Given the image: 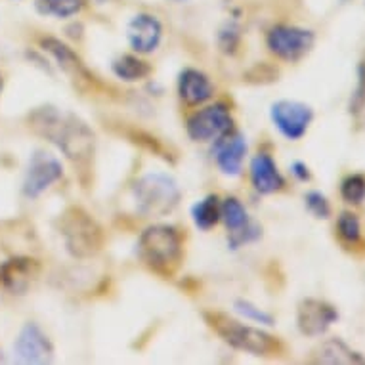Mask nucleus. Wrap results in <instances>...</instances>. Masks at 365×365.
<instances>
[{
    "instance_id": "obj_3",
    "label": "nucleus",
    "mask_w": 365,
    "mask_h": 365,
    "mask_svg": "<svg viewBox=\"0 0 365 365\" xmlns=\"http://www.w3.org/2000/svg\"><path fill=\"white\" fill-rule=\"evenodd\" d=\"M136 207L144 216H165L180 203L182 192L173 176L165 173L145 174L132 187Z\"/></svg>"
},
{
    "instance_id": "obj_27",
    "label": "nucleus",
    "mask_w": 365,
    "mask_h": 365,
    "mask_svg": "<svg viewBox=\"0 0 365 365\" xmlns=\"http://www.w3.org/2000/svg\"><path fill=\"white\" fill-rule=\"evenodd\" d=\"M218 44H220L222 52L226 54H234L237 44H240V27L234 21H227L218 33Z\"/></svg>"
},
{
    "instance_id": "obj_15",
    "label": "nucleus",
    "mask_w": 365,
    "mask_h": 365,
    "mask_svg": "<svg viewBox=\"0 0 365 365\" xmlns=\"http://www.w3.org/2000/svg\"><path fill=\"white\" fill-rule=\"evenodd\" d=\"M41 46L44 52H48V54L58 61V66L61 67V71L66 73V75H69L73 81H81V83L88 84L94 83V77L90 75L88 69H86L83 61H81V58H78L67 44H63V42L58 41V38L48 36V38H42Z\"/></svg>"
},
{
    "instance_id": "obj_1",
    "label": "nucleus",
    "mask_w": 365,
    "mask_h": 365,
    "mask_svg": "<svg viewBox=\"0 0 365 365\" xmlns=\"http://www.w3.org/2000/svg\"><path fill=\"white\" fill-rule=\"evenodd\" d=\"M29 123L38 136L58 145L63 155L77 167H86L94 155L96 136L77 115L63 113L60 109L46 106L33 111Z\"/></svg>"
},
{
    "instance_id": "obj_4",
    "label": "nucleus",
    "mask_w": 365,
    "mask_h": 365,
    "mask_svg": "<svg viewBox=\"0 0 365 365\" xmlns=\"http://www.w3.org/2000/svg\"><path fill=\"white\" fill-rule=\"evenodd\" d=\"M138 255L155 272H168L182 257V237L176 227L153 224L140 235Z\"/></svg>"
},
{
    "instance_id": "obj_11",
    "label": "nucleus",
    "mask_w": 365,
    "mask_h": 365,
    "mask_svg": "<svg viewBox=\"0 0 365 365\" xmlns=\"http://www.w3.org/2000/svg\"><path fill=\"white\" fill-rule=\"evenodd\" d=\"M16 354L24 364H46L54 358V346L36 324H27L16 339Z\"/></svg>"
},
{
    "instance_id": "obj_19",
    "label": "nucleus",
    "mask_w": 365,
    "mask_h": 365,
    "mask_svg": "<svg viewBox=\"0 0 365 365\" xmlns=\"http://www.w3.org/2000/svg\"><path fill=\"white\" fill-rule=\"evenodd\" d=\"M113 73L120 81L125 83H136V81H142L151 73V67L148 66V61L140 60L136 56H120L113 61L111 66Z\"/></svg>"
},
{
    "instance_id": "obj_2",
    "label": "nucleus",
    "mask_w": 365,
    "mask_h": 365,
    "mask_svg": "<svg viewBox=\"0 0 365 365\" xmlns=\"http://www.w3.org/2000/svg\"><path fill=\"white\" fill-rule=\"evenodd\" d=\"M203 316L216 335L235 350L252 356H274L279 352V342L276 341V336L268 335L266 331L241 324L220 312H205Z\"/></svg>"
},
{
    "instance_id": "obj_9",
    "label": "nucleus",
    "mask_w": 365,
    "mask_h": 365,
    "mask_svg": "<svg viewBox=\"0 0 365 365\" xmlns=\"http://www.w3.org/2000/svg\"><path fill=\"white\" fill-rule=\"evenodd\" d=\"M63 176V167L61 163L50 153L36 151L35 155H31L29 168L25 174L24 193L27 197H38L41 193L48 190L54 182Z\"/></svg>"
},
{
    "instance_id": "obj_20",
    "label": "nucleus",
    "mask_w": 365,
    "mask_h": 365,
    "mask_svg": "<svg viewBox=\"0 0 365 365\" xmlns=\"http://www.w3.org/2000/svg\"><path fill=\"white\" fill-rule=\"evenodd\" d=\"M220 220H224L230 234H235V232H240V230L251 224L247 209L240 199L235 197H226L220 203Z\"/></svg>"
},
{
    "instance_id": "obj_5",
    "label": "nucleus",
    "mask_w": 365,
    "mask_h": 365,
    "mask_svg": "<svg viewBox=\"0 0 365 365\" xmlns=\"http://www.w3.org/2000/svg\"><path fill=\"white\" fill-rule=\"evenodd\" d=\"M61 235L69 255L75 258L94 257L103 245L102 227L86 210L71 207L61 216Z\"/></svg>"
},
{
    "instance_id": "obj_14",
    "label": "nucleus",
    "mask_w": 365,
    "mask_h": 365,
    "mask_svg": "<svg viewBox=\"0 0 365 365\" xmlns=\"http://www.w3.org/2000/svg\"><path fill=\"white\" fill-rule=\"evenodd\" d=\"M38 272L36 260L29 257H14L0 266V283L10 293H25Z\"/></svg>"
},
{
    "instance_id": "obj_10",
    "label": "nucleus",
    "mask_w": 365,
    "mask_h": 365,
    "mask_svg": "<svg viewBox=\"0 0 365 365\" xmlns=\"http://www.w3.org/2000/svg\"><path fill=\"white\" fill-rule=\"evenodd\" d=\"M336 319H339V312L335 306L319 299L302 300L297 310L299 331L312 339L325 335L331 325L336 324Z\"/></svg>"
},
{
    "instance_id": "obj_17",
    "label": "nucleus",
    "mask_w": 365,
    "mask_h": 365,
    "mask_svg": "<svg viewBox=\"0 0 365 365\" xmlns=\"http://www.w3.org/2000/svg\"><path fill=\"white\" fill-rule=\"evenodd\" d=\"M212 83L199 69H184L178 77V94L187 106H201L212 98Z\"/></svg>"
},
{
    "instance_id": "obj_21",
    "label": "nucleus",
    "mask_w": 365,
    "mask_h": 365,
    "mask_svg": "<svg viewBox=\"0 0 365 365\" xmlns=\"http://www.w3.org/2000/svg\"><path fill=\"white\" fill-rule=\"evenodd\" d=\"M192 218L193 224L199 227V230H210L215 227L220 220V203H218V197L216 195H207L205 199H201L199 203H195L192 207Z\"/></svg>"
},
{
    "instance_id": "obj_24",
    "label": "nucleus",
    "mask_w": 365,
    "mask_h": 365,
    "mask_svg": "<svg viewBox=\"0 0 365 365\" xmlns=\"http://www.w3.org/2000/svg\"><path fill=\"white\" fill-rule=\"evenodd\" d=\"M341 195L346 203L359 205L365 201V176L364 174H350L342 180Z\"/></svg>"
},
{
    "instance_id": "obj_31",
    "label": "nucleus",
    "mask_w": 365,
    "mask_h": 365,
    "mask_svg": "<svg viewBox=\"0 0 365 365\" xmlns=\"http://www.w3.org/2000/svg\"><path fill=\"white\" fill-rule=\"evenodd\" d=\"M170 2H178V4H182V2H187V0H170Z\"/></svg>"
},
{
    "instance_id": "obj_6",
    "label": "nucleus",
    "mask_w": 365,
    "mask_h": 365,
    "mask_svg": "<svg viewBox=\"0 0 365 365\" xmlns=\"http://www.w3.org/2000/svg\"><path fill=\"white\" fill-rule=\"evenodd\" d=\"M316 42V35L310 29L294 27V25H276L268 31L266 44L272 54L285 61L302 60Z\"/></svg>"
},
{
    "instance_id": "obj_12",
    "label": "nucleus",
    "mask_w": 365,
    "mask_h": 365,
    "mask_svg": "<svg viewBox=\"0 0 365 365\" xmlns=\"http://www.w3.org/2000/svg\"><path fill=\"white\" fill-rule=\"evenodd\" d=\"M126 36L132 50H136L138 54H151L161 44L163 25L155 16L138 14L126 25Z\"/></svg>"
},
{
    "instance_id": "obj_16",
    "label": "nucleus",
    "mask_w": 365,
    "mask_h": 365,
    "mask_svg": "<svg viewBox=\"0 0 365 365\" xmlns=\"http://www.w3.org/2000/svg\"><path fill=\"white\" fill-rule=\"evenodd\" d=\"M251 182L252 187L262 195H269L283 190L285 178L279 173L276 161L268 153H258L251 161Z\"/></svg>"
},
{
    "instance_id": "obj_28",
    "label": "nucleus",
    "mask_w": 365,
    "mask_h": 365,
    "mask_svg": "<svg viewBox=\"0 0 365 365\" xmlns=\"http://www.w3.org/2000/svg\"><path fill=\"white\" fill-rule=\"evenodd\" d=\"M365 106V63L358 67V86L350 102V113L358 115Z\"/></svg>"
},
{
    "instance_id": "obj_32",
    "label": "nucleus",
    "mask_w": 365,
    "mask_h": 365,
    "mask_svg": "<svg viewBox=\"0 0 365 365\" xmlns=\"http://www.w3.org/2000/svg\"><path fill=\"white\" fill-rule=\"evenodd\" d=\"M0 88H2V78H0Z\"/></svg>"
},
{
    "instance_id": "obj_25",
    "label": "nucleus",
    "mask_w": 365,
    "mask_h": 365,
    "mask_svg": "<svg viewBox=\"0 0 365 365\" xmlns=\"http://www.w3.org/2000/svg\"><path fill=\"white\" fill-rule=\"evenodd\" d=\"M235 310L240 312L241 316L247 317V319H251V322H257V324L262 325H274L276 324V319L272 314L268 312H264L262 308H258L249 300H235Z\"/></svg>"
},
{
    "instance_id": "obj_26",
    "label": "nucleus",
    "mask_w": 365,
    "mask_h": 365,
    "mask_svg": "<svg viewBox=\"0 0 365 365\" xmlns=\"http://www.w3.org/2000/svg\"><path fill=\"white\" fill-rule=\"evenodd\" d=\"M304 205L310 215L319 220H327L331 216V205L322 192H308L304 195Z\"/></svg>"
},
{
    "instance_id": "obj_29",
    "label": "nucleus",
    "mask_w": 365,
    "mask_h": 365,
    "mask_svg": "<svg viewBox=\"0 0 365 365\" xmlns=\"http://www.w3.org/2000/svg\"><path fill=\"white\" fill-rule=\"evenodd\" d=\"M291 173H293V176L297 180H300V182H310L312 180V173L310 168H308V165L302 161H297L291 165Z\"/></svg>"
},
{
    "instance_id": "obj_23",
    "label": "nucleus",
    "mask_w": 365,
    "mask_h": 365,
    "mask_svg": "<svg viewBox=\"0 0 365 365\" xmlns=\"http://www.w3.org/2000/svg\"><path fill=\"white\" fill-rule=\"evenodd\" d=\"M336 232L344 243L348 245H356L361 237V224L359 218L354 212H342L336 220Z\"/></svg>"
},
{
    "instance_id": "obj_22",
    "label": "nucleus",
    "mask_w": 365,
    "mask_h": 365,
    "mask_svg": "<svg viewBox=\"0 0 365 365\" xmlns=\"http://www.w3.org/2000/svg\"><path fill=\"white\" fill-rule=\"evenodd\" d=\"M84 0H36L35 6L42 16H54V18L66 19L77 16L83 10Z\"/></svg>"
},
{
    "instance_id": "obj_8",
    "label": "nucleus",
    "mask_w": 365,
    "mask_h": 365,
    "mask_svg": "<svg viewBox=\"0 0 365 365\" xmlns=\"http://www.w3.org/2000/svg\"><path fill=\"white\" fill-rule=\"evenodd\" d=\"M269 115L277 130L291 142L302 138L314 120V109L308 103L294 102V100L276 102L269 109Z\"/></svg>"
},
{
    "instance_id": "obj_30",
    "label": "nucleus",
    "mask_w": 365,
    "mask_h": 365,
    "mask_svg": "<svg viewBox=\"0 0 365 365\" xmlns=\"http://www.w3.org/2000/svg\"><path fill=\"white\" fill-rule=\"evenodd\" d=\"M92 2H96V4H106L108 0H92Z\"/></svg>"
},
{
    "instance_id": "obj_7",
    "label": "nucleus",
    "mask_w": 365,
    "mask_h": 365,
    "mask_svg": "<svg viewBox=\"0 0 365 365\" xmlns=\"http://www.w3.org/2000/svg\"><path fill=\"white\" fill-rule=\"evenodd\" d=\"M234 126V119L230 109L224 103H215L209 108H203L187 119V136L193 142H216V140L227 134Z\"/></svg>"
},
{
    "instance_id": "obj_18",
    "label": "nucleus",
    "mask_w": 365,
    "mask_h": 365,
    "mask_svg": "<svg viewBox=\"0 0 365 365\" xmlns=\"http://www.w3.org/2000/svg\"><path fill=\"white\" fill-rule=\"evenodd\" d=\"M314 359L317 364L329 365H358L365 364V358L359 352L352 350L341 339H327L314 352Z\"/></svg>"
},
{
    "instance_id": "obj_13",
    "label": "nucleus",
    "mask_w": 365,
    "mask_h": 365,
    "mask_svg": "<svg viewBox=\"0 0 365 365\" xmlns=\"http://www.w3.org/2000/svg\"><path fill=\"white\" fill-rule=\"evenodd\" d=\"M247 155V142L241 132H227L216 140V165L226 176H240Z\"/></svg>"
}]
</instances>
